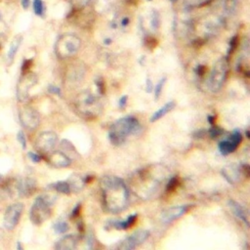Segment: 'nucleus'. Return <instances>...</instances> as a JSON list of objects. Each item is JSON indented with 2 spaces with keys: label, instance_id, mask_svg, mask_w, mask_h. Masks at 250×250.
<instances>
[{
  "label": "nucleus",
  "instance_id": "1",
  "mask_svg": "<svg viewBox=\"0 0 250 250\" xmlns=\"http://www.w3.org/2000/svg\"><path fill=\"white\" fill-rule=\"evenodd\" d=\"M102 203L112 214L122 212L129 204V189L125 182L116 176L105 175L100 181Z\"/></svg>",
  "mask_w": 250,
  "mask_h": 250
},
{
  "label": "nucleus",
  "instance_id": "2",
  "mask_svg": "<svg viewBox=\"0 0 250 250\" xmlns=\"http://www.w3.org/2000/svg\"><path fill=\"white\" fill-rule=\"evenodd\" d=\"M165 177V168L161 165H150L136 172L131 179V185L138 196L147 199L157 192Z\"/></svg>",
  "mask_w": 250,
  "mask_h": 250
},
{
  "label": "nucleus",
  "instance_id": "3",
  "mask_svg": "<svg viewBox=\"0 0 250 250\" xmlns=\"http://www.w3.org/2000/svg\"><path fill=\"white\" fill-rule=\"evenodd\" d=\"M141 129V123L135 116L128 115L113 122L108 130V140L115 146H122L128 137L138 133Z\"/></svg>",
  "mask_w": 250,
  "mask_h": 250
},
{
  "label": "nucleus",
  "instance_id": "4",
  "mask_svg": "<svg viewBox=\"0 0 250 250\" xmlns=\"http://www.w3.org/2000/svg\"><path fill=\"white\" fill-rule=\"evenodd\" d=\"M56 200L55 196L50 194H41L37 196L30 207L29 218L34 225H41L51 217L52 205Z\"/></svg>",
  "mask_w": 250,
  "mask_h": 250
},
{
  "label": "nucleus",
  "instance_id": "5",
  "mask_svg": "<svg viewBox=\"0 0 250 250\" xmlns=\"http://www.w3.org/2000/svg\"><path fill=\"white\" fill-rule=\"evenodd\" d=\"M76 108L84 117H96L102 111L100 99L90 91H84L76 99Z\"/></svg>",
  "mask_w": 250,
  "mask_h": 250
},
{
  "label": "nucleus",
  "instance_id": "6",
  "mask_svg": "<svg viewBox=\"0 0 250 250\" xmlns=\"http://www.w3.org/2000/svg\"><path fill=\"white\" fill-rule=\"evenodd\" d=\"M81 46V40L73 33H64L61 35L55 43V54L59 59H67L78 52Z\"/></svg>",
  "mask_w": 250,
  "mask_h": 250
},
{
  "label": "nucleus",
  "instance_id": "7",
  "mask_svg": "<svg viewBox=\"0 0 250 250\" xmlns=\"http://www.w3.org/2000/svg\"><path fill=\"white\" fill-rule=\"evenodd\" d=\"M228 69L229 62L227 57H222L215 62L207 79V87L210 92L217 93L222 89L226 81Z\"/></svg>",
  "mask_w": 250,
  "mask_h": 250
},
{
  "label": "nucleus",
  "instance_id": "8",
  "mask_svg": "<svg viewBox=\"0 0 250 250\" xmlns=\"http://www.w3.org/2000/svg\"><path fill=\"white\" fill-rule=\"evenodd\" d=\"M37 83V75L32 72H26L19 79L16 89L17 99L19 102H25L29 98L30 89Z\"/></svg>",
  "mask_w": 250,
  "mask_h": 250
},
{
  "label": "nucleus",
  "instance_id": "9",
  "mask_svg": "<svg viewBox=\"0 0 250 250\" xmlns=\"http://www.w3.org/2000/svg\"><path fill=\"white\" fill-rule=\"evenodd\" d=\"M19 119L23 128L27 130H35L40 123V115L32 106L25 105L19 111Z\"/></svg>",
  "mask_w": 250,
  "mask_h": 250
},
{
  "label": "nucleus",
  "instance_id": "10",
  "mask_svg": "<svg viewBox=\"0 0 250 250\" xmlns=\"http://www.w3.org/2000/svg\"><path fill=\"white\" fill-rule=\"evenodd\" d=\"M23 209L24 206L21 202H16L6 209L3 219V226L6 229L12 230L17 227L23 212Z\"/></svg>",
  "mask_w": 250,
  "mask_h": 250
},
{
  "label": "nucleus",
  "instance_id": "11",
  "mask_svg": "<svg viewBox=\"0 0 250 250\" xmlns=\"http://www.w3.org/2000/svg\"><path fill=\"white\" fill-rule=\"evenodd\" d=\"M243 135L239 130H234L232 131L227 139L222 140L219 145L218 148L221 154L223 155H228L229 153H232L233 151L236 150V148L239 146V145L242 142Z\"/></svg>",
  "mask_w": 250,
  "mask_h": 250
},
{
  "label": "nucleus",
  "instance_id": "12",
  "mask_svg": "<svg viewBox=\"0 0 250 250\" xmlns=\"http://www.w3.org/2000/svg\"><path fill=\"white\" fill-rule=\"evenodd\" d=\"M149 236V231L146 229H138L131 235L124 238L118 244L117 248L120 250H132L143 244Z\"/></svg>",
  "mask_w": 250,
  "mask_h": 250
},
{
  "label": "nucleus",
  "instance_id": "13",
  "mask_svg": "<svg viewBox=\"0 0 250 250\" xmlns=\"http://www.w3.org/2000/svg\"><path fill=\"white\" fill-rule=\"evenodd\" d=\"M58 143V135L52 131H45L40 133L35 140V147L37 150L49 153L54 149Z\"/></svg>",
  "mask_w": 250,
  "mask_h": 250
},
{
  "label": "nucleus",
  "instance_id": "14",
  "mask_svg": "<svg viewBox=\"0 0 250 250\" xmlns=\"http://www.w3.org/2000/svg\"><path fill=\"white\" fill-rule=\"evenodd\" d=\"M191 207H192L191 204H183V205L171 206V207L163 210L160 213L159 220L163 225H168V224L178 220L182 216H184L189 210V208H191Z\"/></svg>",
  "mask_w": 250,
  "mask_h": 250
},
{
  "label": "nucleus",
  "instance_id": "15",
  "mask_svg": "<svg viewBox=\"0 0 250 250\" xmlns=\"http://www.w3.org/2000/svg\"><path fill=\"white\" fill-rule=\"evenodd\" d=\"M15 189L20 197H28L32 195L37 188V183L33 178L24 177L16 180Z\"/></svg>",
  "mask_w": 250,
  "mask_h": 250
},
{
  "label": "nucleus",
  "instance_id": "16",
  "mask_svg": "<svg viewBox=\"0 0 250 250\" xmlns=\"http://www.w3.org/2000/svg\"><path fill=\"white\" fill-rule=\"evenodd\" d=\"M221 174L230 185H236L238 182H240V179L243 176L241 165L236 164H229L223 167Z\"/></svg>",
  "mask_w": 250,
  "mask_h": 250
},
{
  "label": "nucleus",
  "instance_id": "17",
  "mask_svg": "<svg viewBox=\"0 0 250 250\" xmlns=\"http://www.w3.org/2000/svg\"><path fill=\"white\" fill-rule=\"evenodd\" d=\"M47 161L55 168H66L71 164V159L63 151L61 150L50 151L47 157Z\"/></svg>",
  "mask_w": 250,
  "mask_h": 250
},
{
  "label": "nucleus",
  "instance_id": "18",
  "mask_svg": "<svg viewBox=\"0 0 250 250\" xmlns=\"http://www.w3.org/2000/svg\"><path fill=\"white\" fill-rule=\"evenodd\" d=\"M137 219H138V214L134 213V214L129 215L124 220H109L105 224V229H119V230L128 229L135 224Z\"/></svg>",
  "mask_w": 250,
  "mask_h": 250
},
{
  "label": "nucleus",
  "instance_id": "19",
  "mask_svg": "<svg viewBox=\"0 0 250 250\" xmlns=\"http://www.w3.org/2000/svg\"><path fill=\"white\" fill-rule=\"evenodd\" d=\"M228 206L230 209L231 213L238 218L240 221H242L245 226L248 228L249 227V214L247 209L241 205L240 203H238L237 201L233 200V199H229L228 201Z\"/></svg>",
  "mask_w": 250,
  "mask_h": 250
},
{
  "label": "nucleus",
  "instance_id": "20",
  "mask_svg": "<svg viewBox=\"0 0 250 250\" xmlns=\"http://www.w3.org/2000/svg\"><path fill=\"white\" fill-rule=\"evenodd\" d=\"M79 236L76 234H65L61 237L54 245L57 250H73L77 247Z\"/></svg>",
  "mask_w": 250,
  "mask_h": 250
},
{
  "label": "nucleus",
  "instance_id": "21",
  "mask_svg": "<svg viewBox=\"0 0 250 250\" xmlns=\"http://www.w3.org/2000/svg\"><path fill=\"white\" fill-rule=\"evenodd\" d=\"M176 106V103L175 101H169L167 102L165 104H163L161 107H159L157 110H155L150 118H149V121L150 122H155L159 119H161L162 117H164L166 114H168L170 111H172L174 109V107Z\"/></svg>",
  "mask_w": 250,
  "mask_h": 250
},
{
  "label": "nucleus",
  "instance_id": "22",
  "mask_svg": "<svg viewBox=\"0 0 250 250\" xmlns=\"http://www.w3.org/2000/svg\"><path fill=\"white\" fill-rule=\"evenodd\" d=\"M21 42H22V36H21V35L16 36L12 40V42L10 44V47H9V50H8V53H7V61H8L9 63H11L14 61V59H15V57H16V55H17V53H18V51L21 47Z\"/></svg>",
  "mask_w": 250,
  "mask_h": 250
},
{
  "label": "nucleus",
  "instance_id": "23",
  "mask_svg": "<svg viewBox=\"0 0 250 250\" xmlns=\"http://www.w3.org/2000/svg\"><path fill=\"white\" fill-rule=\"evenodd\" d=\"M51 189L59 192V193H62V194H69V193H72L71 191V187H70V184L67 181H58L56 183H53L51 186H50Z\"/></svg>",
  "mask_w": 250,
  "mask_h": 250
},
{
  "label": "nucleus",
  "instance_id": "24",
  "mask_svg": "<svg viewBox=\"0 0 250 250\" xmlns=\"http://www.w3.org/2000/svg\"><path fill=\"white\" fill-rule=\"evenodd\" d=\"M83 76H84V69H80V67L75 66L74 69H72L68 72L66 79L69 82V84L79 83V81L82 80Z\"/></svg>",
  "mask_w": 250,
  "mask_h": 250
},
{
  "label": "nucleus",
  "instance_id": "25",
  "mask_svg": "<svg viewBox=\"0 0 250 250\" xmlns=\"http://www.w3.org/2000/svg\"><path fill=\"white\" fill-rule=\"evenodd\" d=\"M223 8L226 16H232L237 8V0H224Z\"/></svg>",
  "mask_w": 250,
  "mask_h": 250
},
{
  "label": "nucleus",
  "instance_id": "26",
  "mask_svg": "<svg viewBox=\"0 0 250 250\" xmlns=\"http://www.w3.org/2000/svg\"><path fill=\"white\" fill-rule=\"evenodd\" d=\"M69 227L68 224L64 220H58L54 225H53V229L55 230L56 233L58 234H63L68 230Z\"/></svg>",
  "mask_w": 250,
  "mask_h": 250
},
{
  "label": "nucleus",
  "instance_id": "27",
  "mask_svg": "<svg viewBox=\"0 0 250 250\" xmlns=\"http://www.w3.org/2000/svg\"><path fill=\"white\" fill-rule=\"evenodd\" d=\"M166 77L163 76L159 79V81L156 83L155 86H153V93H154V100L157 101L159 100V98L161 97V94H162V91H163V88L165 86V83H166Z\"/></svg>",
  "mask_w": 250,
  "mask_h": 250
},
{
  "label": "nucleus",
  "instance_id": "28",
  "mask_svg": "<svg viewBox=\"0 0 250 250\" xmlns=\"http://www.w3.org/2000/svg\"><path fill=\"white\" fill-rule=\"evenodd\" d=\"M211 0H184V5L188 9L197 8L209 3Z\"/></svg>",
  "mask_w": 250,
  "mask_h": 250
},
{
  "label": "nucleus",
  "instance_id": "29",
  "mask_svg": "<svg viewBox=\"0 0 250 250\" xmlns=\"http://www.w3.org/2000/svg\"><path fill=\"white\" fill-rule=\"evenodd\" d=\"M160 25V16L159 13L156 10H153L151 12V16H150V26L151 28L156 31L158 29Z\"/></svg>",
  "mask_w": 250,
  "mask_h": 250
},
{
  "label": "nucleus",
  "instance_id": "30",
  "mask_svg": "<svg viewBox=\"0 0 250 250\" xmlns=\"http://www.w3.org/2000/svg\"><path fill=\"white\" fill-rule=\"evenodd\" d=\"M33 11L38 17H43L45 15V6L42 0L33 1Z\"/></svg>",
  "mask_w": 250,
  "mask_h": 250
},
{
  "label": "nucleus",
  "instance_id": "31",
  "mask_svg": "<svg viewBox=\"0 0 250 250\" xmlns=\"http://www.w3.org/2000/svg\"><path fill=\"white\" fill-rule=\"evenodd\" d=\"M179 184V179L177 176H174V177H171L168 181H167V184L165 186V189L166 191H172L173 189L176 188V187L178 186Z\"/></svg>",
  "mask_w": 250,
  "mask_h": 250
},
{
  "label": "nucleus",
  "instance_id": "32",
  "mask_svg": "<svg viewBox=\"0 0 250 250\" xmlns=\"http://www.w3.org/2000/svg\"><path fill=\"white\" fill-rule=\"evenodd\" d=\"M208 132H209V135H210V137H211L212 139H216L217 137H219V136L222 135L223 130H222L220 127L215 126V124H214V125H211V128L209 129Z\"/></svg>",
  "mask_w": 250,
  "mask_h": 250
},
{
  "label": "nucleus",
  "instance_id": "33",
  "mask_svg": "<svg viewBox=\"0 0 250 250\" xmlns=\"http://www.w3.org/2000/svg\"><path fill=\"white\" fill-rule=\"evenodd\" d=\"M17 139H18V141H19L20 145L21 146L22 149H25V148H26L27 141H26V137H25L24 133H23L21 130L18 132V134H17Z\"/></svg>",
  "mask_w": 250,
  "mask_h": 250
},
{
  "label": "nucleus",
  "instance_id": "34",
  "mask_svg": "<svg viewBox=\"0 0 250 250\" xmlns=\"http://www.w3.org/2000/svg\"><path fill=\"white\" fill-rule=\"evenodd\" d=\"M92 0H71V4L74 8L77 9H81L84 8L85 6H87Z\"/></svg>",
  "mask_w": 250,
  "mask_h": 250
},
{
  "label": "nucleus",
  "instance_id": "35",
  "mask_svg": "<svg viewBox=\"0 0 250 250\" xmlns=\"http://www.w3.org/2000/svg\"><path fill=\"white\" fill-rule=\"evenodd\" d=\"M48 92L52 95H56V96H59V97L62 96L61 88L59 86H56V85H53V84H50L48 86Z\"/></svg>",
  "mask_w": 250,
  "mask_h": 250
},
{
  "label": "nucleus",
  "instance_id": "36",
  "mask_svg": "<svg viewBox=\"0 0 250 250\" xmlns=\"http://www.w3.org/2000/svg\"><path fill=\"white\" fill-rule=\"evenodd\" d=\"M27 156H28V158H29L32 162H34V163H37V162H40V161H41V156H40L38 153H35V152H33V151H29V152L27 153Z\"/></svg>",
  "mask_w": 250,
  "mask_h": 250
},
{
  "label": "nucleus",
  "instance_id": "37",
  "mask_svg": "<svg viewBox=\"0 0 250 250\" xmlns=\"http://www.w3.org/2000/svg\"><path fill=\"white\" fill-rule=\"evenodd\" d=\"M127 101H128V96L124 95V96L120 97V99L118 100V107L121 108V109L124 108L127 104Z\"/></svg>",
  "mask_w": 250,
  "mask_h": 250
},
{
  "label": "nucleus",
  "instance_id": "38",
  "mask_svg": "<svg viewBox=\"0 0 250 250\" xmlns=\"http://www.w3.org/2000/svg\"><path fill=\"white\" fill-rule=\"evenodd\" d=\"M153 91V84L150 78H146V93H151Z\"/></svg>",
  "mask_w": 250,
  "mask_h": 250
},
{
  "label": "nucleus",
  "instance_id": "39",
  "mask_svg": "<svg viewBox=\"0 0 250 250\" xmlns=\"http://www.w3.org/2000/svg\"><path fill=\"white\" fill-rule=\"evenodd\" d=\"M80 206H81L80 203H77V204L74 206V208H73L72 211H71V218H76V217H78V214H79V211H80Z\"/></svg>",
  "mask_w": 250,
  "mask_h": 250
},
{
  "label": "nucleus",
  "instance_id": "40",
  "mask_svg": "<svg viewBox=\"0 0 250 250\" xmlns=\"http://www.w3.org/2000/svg\"><path fill=\"white\" fill-rule=\"evenodd\" d=\"M96 84H97V88H98V91L100 94H103L104 92V86L103 84V81L100 79V80H97L96 81Z\"/></svg>",
  "mask_w": 250,
  "mask_h": 250
},
{
  "label": "nucleus",
  "instance_id": "41",
  "mask_svg": "<svg viewBox=\"0 0 250 250\" xmlns=\"http://www.w3.org/2000/svg\"><path fill=\"white\" fill-rule=\"evenodd\" d=\"M128 23H129V18L128 17H125L121 20V26H123V27L127 26Z\"/></svg>",
  "mask_w": 250,
  "mask_h": 250
},
{
  "label": "nucleus",
  "instance_id": "42",
  "mask_svg": "<svg viewBox=\"0 0 250 250\" xmlns=\"http://www.w3.org/2000/svg\"><path fill=\"white\" fill-rule=\"evenodd\" d=\"M30 0H21V6L23 9H27L29 7Z\"/></svg>",
  "mask_w": 250,
  "mask_h": 250
},
{
  "label": "nucleus",
  "instance_id": "43",
  "mask_svg": "<svg viewBox=\"0 0 250 250\" xmlns=\"http://www.w3.org/2000/svg\"><path fill=\"white\" fill-rule=\"evenodd\" d=\"M17 249H19V250H22L23 249V247L21 246V243L20 241L17 242Z\"/></svg>",
  "mask_w": 250,
  "mask_h": 250
},
{
  "label": "nucleus",
  "instance_id": "44",
  "mask_svg": "<svg viewBox=\"0 0 250 250\" xmlns=\"http://www.w3.org/2000/svg\"><path fill=\"white\" fill-rule=\"evenodd\" d=\"M104 44H106V45H108V44H110L111 43V40H108V38H106L104 41Z\"/></svg>",
  "mask_w": 250,
  "mask_h": 250
},
{
  "label": "nucleus",
  "instance_id": "45",
  "mask_svg": "<svg viewBox=\"0 0 250 250\" xmlns=\"http://www.w3.org/2000/svg\"><path fill=\"white\" fill-rule=\"evenodd\" d=\"M245 134H246V138H247V139H249V131H248V130H246V131H245Z\"/></svg>",
  "mask_w": 250,
  "mask_h": 250
},
{
  "label": "nucleus",
  "instance_id": "46",
  "mask_svg": "<svg viewBox=\"0 0 250 250\" xmlns=\"http://www.w3.org/2000/svg\"><path fill=\"white\" fill-rule=\"evenodd\" d=\"M2 180H3V176L0 174V183L2 182Z\"/></svg>",
  "mask_w": 250,
  "mask_h": 250
},
{
  "label": "nucleus",
  "instance_id": "47",
  "mask_svg": "<svg viewBox=\"0 0 250 250\" xmlns=\"http://www.w3.org/2000/svg\"><path fill=\"white\" fill-rule=\"evenodd\" d=\"M169 1H171V2H177L178 0H169Z\"/></svg>",
  "mask_w": 250,
  "mask_h": 250
},
{
  "label": "nucleus",
  "instance_id": "48",
  "mask_svg": "<svg viewBox=\"0 0 250 250\" xmlns=\"http://www.w3.org/2000/svg\"><path fill=\"white\" fill-rule=\"evenodd\" d=\"M148 1H151V0H148Z\"/></svg>",
  "mask_w": 250,
  "mask_h": 250
}]
</instances>
